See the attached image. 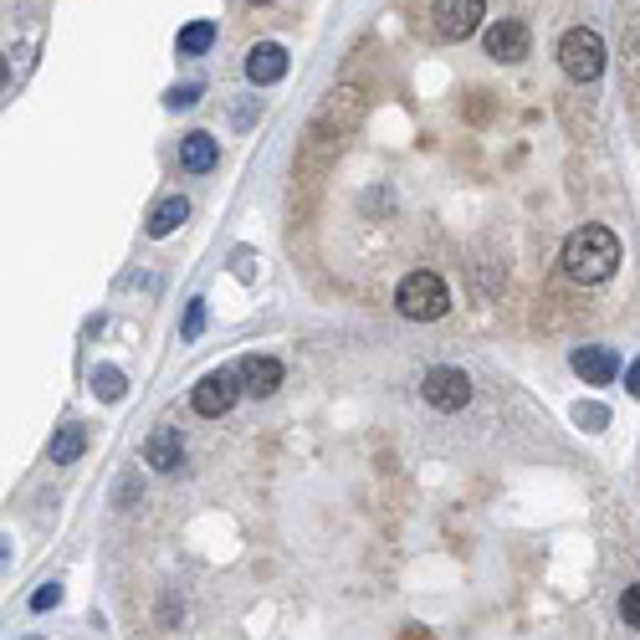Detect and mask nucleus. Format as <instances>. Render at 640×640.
I'll list each match as a JSON object with an SVG mask.
<instances>
[{"label": "nucleus", "instance_id": "obj_12", "mask_svg": "<svg viewBox=\"0 0 640 640\" xmlns=\"http://www.w3.org/2000/svg\"><path fill=\"white\" fill-rule=\"evenodd\" d=\"M216 159H221V149H216V139H210V134H185L180 164L190 169V175H210V169H216Z\"/></svg>", "mask_w": 640, "mask_h": 640}, {"label": "nucleus", "instance_id": "obj_14", "mask_svg": "<svg viewBox=\"0 0 640 640\" xmlns=\"http://www.w3.org/2000/svg\"><path fill=\"white\" fill-rule=\"evenodd\" d=\"M82 451H88V425H62V431L52 436V461L57 466H72Z\"/></svg>", "mask_w": 640, "mask_h": 640}, {"label": "nucleus", "instance_id": "obj_19", "mask_svg": "<svg viewBox=\"0 0 640 640\" xmlns=\"http://www.w3.org/2000/svg\"><path fill=\"white\" fill-rule=\"evenodd\" d=\"M57 600H62V589H57V584H41V589L31 594V610H52Z\"/></svg>", "mask_w": 640, "mask_h": 640}, {"label": "nucleus", "instance_id": "obj_9", "mask_svg": "<svg viewBox=\"0 0 640 640\" xmlns=\"http://www.w3.org/2000/svg\"><path fill=\"white\" fill-rule=\"evenodd\" d=\"M574 374L584 379V384H610L615 379V369H620V359H615V349H600V344H584V349H574Z\"/></svg>", "mask_w": 640, "mask_h": 640}, {"label": "nucleus", "instance_id": "obj_13", "mask_svg": "<svg viewBox=\"0 0 640 640\" xmlns=\"http://www.w3.org/2000/svg\"><path fill=\"white\" fill-rule=\"evenodd\" d=\"M185 221H190V200L169 195V200H159V210L149 216V236H169V231H180Z\"/></svg>", "mask_w": 640, "mask_h": 640}, {"label": "nucleus", "instance_id": "obj_7", "mask_svg": "<svg viewBox=\"0 0 640 640\" xmlns=\"http://www.w3.org/2000/svg\"><path fill=\"white\" fill-rule=\"evenodd\" d=\"M528 47H533V36L523 21H497L487 31V57H497V62H523Z\"/></svg>", "mask_w": 640, "mask_h": 640}, {"label": "nucleus", "instance_id": "obj_20", "mask_svg": "<svg viewBox=\"0 0 640 640\" xmlns=\"http://www.w3.org/2000/svg\"><path fill=\"white\" fill-rule=\"evenodd\" d=\"M200 323H205V303L195 297V303H190V313H185V338H195V333H200Z\"/></svg>", "mask_w": 640, "mask_h": 640}, {"label": "nucleus", "instance_id": "obj_23", "mask_svg": "<svg viewBox=\"0 0 640 640\" xmlns=\"http://www.w3.org/2000/svg\"><path fill=\"white\" fill-rule=\"evenodd\" d=\"M251 6H267V0H251Z\"/></svg>", "mask_w": 640, "mask_h": 640}, {"label": "nucleus", "instance_id": "obj_15", "mask_svg": "<svg viewBox=\"0 0 640 640\" xmlns=\"http://www.w3.org/2000/svg\"><path fill=\"white\" fill-rule=\"evenodd\" d=\"M210 47H216V21H190L180 31V57H200Z\"/></svg>", "mask_w": 640, "mask_h": 640}, {"label": "nucleus", "instance_id": "obj_8", "mask_svg": "<svg viewBox=\"0 0 640 640\" xmlns=\"http://www.w3.org/2000/svg\"><path fill=\"white\" fill-rule=\"evenodd\" d=\"M246 77L256 82V88H272V82L287 77V52L277 47V41H256V47L246 52Z\"/></svg>", "mask_w": 640, "mask_h": 640}, {"label": "nucleus", "instance_id": "obj_2", "mask_svg": "<svg viewBox=\"0 0 640 640\" xmlns=\"http://www.w3.org/2000/svg\"><path fill=\"white\" fill-rule=\"evenodd\" d=\"M395 308L405 313V318H415V323H431V318H441L446 308H451V292H446V282L436 277V272H410L400 287H395Z\"/></svg>", "mask_w": 640, "mask_h": 640}, {"label": "nucleus", "instance_id": "obj_10", "mask_svg": "<svg viewBox=\"0 0 640 640\" xmlns=\"http://www.w3.org/2000/svg\"><path fill=\"white\" fill-rule=\"evenodd\" d=\"M241 384H246V395L267 400V395H277V384H282V364L267 359V354H251V359H241Z\"/></svg>", "mask_w": 640, "mask_h": 640}, {"label": "nucleus", "instance_id": "obj_21", "mask_svg": "<svg viewBox=\"0 0 640 640\" xmlns=\"http://www.w3.org/2000/svg\"><path fill=\"white\" fill-rule=\"evenodd\" d=\"M200 98V88H175V93H169V108H190Z\"/></svg>", "mask_w": 640, "mask_h": 640}, {"label": "nucleus", "instance_id": "obj_4", "mask_svg": "<svg viewBox=\"0 0 640 640\" xmlns=\"http://www.w3.org/2000/svg\"><path fill=\"white\" fill-rule=\"evenodd\" d=\"M420 395H425V405H431V410L456 415L466 400H472V379H466L461 369H451V364H441V369H431V374H425Z\"/></svg>", "mask_w": 640, "mask_h": 640}, {"label": "nucleus", "instance_id": "obj_3", "mask_svg": "<svg viewBox=\"0 0 640 640\" xmlns=\"http://www.w3.org/2000/svg\"><path fill=\"white\" fill-rule=\"evenodd\" d=\"M559 62H564V72H569L574 82H594V77L605 72V41H600V31H589V26L564 31Z\"/></svg>", "mask_w": 640, "mask_h": 640}, {"label": "nucleus", "instance_id": "obj_5", "mask_svg": "<svg viewBox=\"0 0 640 640\" xmlns=\"http://www.w3.org/2000/svg\"><path fill=\"white\" fill-rule=\"evenodd\" d=\"M246 390V384H236V374H226V369H216V374H205L200 384H195V395H190V405L205 415V420H216V415H226L231 405H236V395Z\"/></svg>", "mask_w": 640, "mask_h": 640}, {"label": "nucleus", "instance_id": "obj_18", "mask_svg": "<svg viewBox=\"0 0 640 640\" xmlns=\"http://www.w3.org/2000/svg\"><path fill=\"white\" fill-rule=\"evenodd\" d=\"M620 615H625V625H640V584H630L620 594Z\"/></svg>", "mask_w": 640, "mask_h": 640}, {"label": "nucleus", "instance_id": "obj_17", "mask_svg": "<svg viewBox=\"0 0 640 640\" xmlns=\"http://www.w3.org/2000/svg\"><path fill=\"white\" fill-rule=\"evenodd\" d=\"M574 420L584 425V431H600V425L610 420V410H605V405H579V410H574Z\"/></svg>", "mask_w": 640, "mask_h": 640}, {"label": "nucleus", "instance_id": "obj_1", "mask_svg": "<svg viewBox=\"0 0 640 640\" xmlns=\"http://www.w3.org/2000/svg\"><path fill=\"white\" fill-rule=\"evenodd\" d=\"M620 267V241L610 226H579L569 241H564V272L584 287L594 282H610Z\"/></svg>", "mask_w": 640, "mask_h": 640}, {"label": "nucleus", "instance_id": "obj_22", "mask_svg": "<svg viewBox=\"0 0 640 640\" xmlns=\"http://www.w3.org/2000/svg\"><path fill=\"white\" fill-rule=\"evenodd\" d=\"M625 390L640 400V359H635V364H630V374H625Z\"/></svg>", "mask_w": 640, "mask_h": 640}, {"label": "nucleus", "instance_id": "obj_6", "mask_svg": "<svg viewBox=\"0 0 640 640\" xmlns=\"http://www.w3.org/2000/svg\"><path fill=\"white\" fill-rule=\"evenodd\" d=\"M487 16V0H436V26L451 41H466Z\"/></svg>", "mask_w": 640, "mask_h": 640}, {"label": "nucleus", "instance_id": "obj_11", "mask_svg": "<svg viewBox=\"0 0 640 640\" xmlns=\"http://www.w3.org/2000/svg\"><path fill=\"white\" fill-rule=\"evenodd\" d=\"M180 456H185L180 431H175V425H159V431L149 436V446H144V461L154 466V472H175V466H180Z\"/></svg>", "mask_w": 640, "mask_h": 640}, {"label": "nucleus", "instance_id": "obj_16", "mask_svg": "<svg viewBox=\"0 0 640 640\" xmlns=\"http://www.w3.org/2000/svg\"><path fill=\"white\" fill-rule=\"evenodd\" d=\"M93 390H98V395H103V400H123V374H118V369H108V364H103V369H98V374H93Z\"/></svg>", "mask_w": 640, "mask_h": 640}]
</instances>
